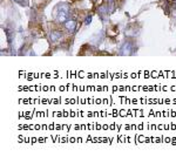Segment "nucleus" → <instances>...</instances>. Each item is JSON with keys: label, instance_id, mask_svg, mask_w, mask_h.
<instances>
[{"label": "nucleus", "instance_id": "f257e3e1", "mask_svg": "<svg viewBox=\"0 0 176 157\" xmlns=\"http://www.w3.org/2000/svg\"><path fill=\"white\" fill-rule=\"evenodd\" d=\"M69 12H71V7L66 2H60L56 5V7L54 8V13L53 17L58 22H66L68 20L69 17Z\"/></svg>", "mask_w": 176, "mask_h": 157}, {"label": "nucleus", "instance_id": "6e6552de", "mask_svg": "<svg viewBox=\"0 0 176 157\" xmlns=\"http://www.w3.org/2000/svg\"><path fill=\"white\" fill-rule=\"evenodd\" d=\"M171 13H173V17L176 18V7H174V8L171 10Z\"/></svg>", "mask_w": 176, "mask_h": 157}, {"label": "nucleus", "instance_id": "39448f33", "mask_svg": "<svg viewBox=\"0 0 176 157\" xmlns=\"http://www.w3.org/2000/svg\"><path fill=\"white\" fill-rule=\"evenodd\" d=\"M6 36H7V40H8V43H12V40H13V36H14V32L11 31V30H6Z\"/></svg>", "mask_w": 176, "mask_h": 157}, {"label": "nucleus", "instance_id": "423d86ee", "mask_svg": "<svg viewBox=\"0 0 176 157\" xmlns=\"http://www.w3.org/2000/svg\"><path fill=\"white\" fill-rule=\"evenodd\" d=\"M13 1L19 4V5H21V6H27L28 5V0H13Z\"/></svg>", "mask_w": 176, "mask_h": 157}, {"label": "nucleus", "instance_id": "7ed1b4c3", "mask_svg": "<svg viewBox=\"0 0 176 157\" xmlns=\"http://www.w3.org/2000/svg\"><path fill=\"white\" fill-rule=\"evenodd\" d=\"M62 38V32L61 31H52L49 33V41L55 43V42H59Z\"/></svg>", "mask_w": 176, "mask_h": 157}, {"label": "nucleus", "instance_id": "20e7f679", "mask_svg": "<svg viewBox=\"0 0 176 157\" xmlns=\"http://www.w3.org/2000/svg\"><path fill=\"white\" fill-rule=\"evenodd\" d=\"M77 22L75 20H68L65 22V27H66V30L69 33H74L75 30H77Z\"/></svg>", "mask_w": 176, "mask_h": 157}, {"label": "nucleus", "instance_id": "0eeeda50", "mask_svg": "<svg viewBox=\"0 0 176 157\" xmlns=\"http://www.w3.org/2000/svg\"><path fill=\"white\" fill-rule=\"evenodd\" d=\"M90 21H92V17H90V15H88L87 18L85 19V25H89V24H90Z\"/></svg>", "mask_w": 176, "mask_h": 157}, {"label": "nucleus", "instance_id": "9d476101", "mask_svg": "<svg viewBox=\"0 0 176 157\" xmlns=\"http://www.w3.org/2000/svg\"><path fill=\"white\" fill-rule=\"evenodd\" d=\"M169 1H171V2H176V0H169Z\"/></svg>", "mask_w": 176, "mask_h": 157}, {"label": "nucleus", "instance_id": "1a4fd4ad", "mask_svg": "<svg viewBox=\"0 0 176 157\" xmlns=\"http://www.w3.org/2000/svg\"><path fill=\"white\" fill-rule=\"evenodd\" d=\"M106 1L108 2V5H109V6H112V5H113V1H114V0H106Z\"/></svg>", "mask_w": 176, "mask_h": 157}, {"label": "nucleus", "instance_id": "f03ea898", "mask_svg": "<svg viewBox=\"0 0 176 157\" xmlns=\"http://www.w3.org/2000/svg\"><path fill=\"white\" fill-rule=\"evenodd\" d=\"M136 51L133 41H124L120 47V55H133Z\"/></svg>", "mask_w": 176, "mask_h": 157}]
</instances>
